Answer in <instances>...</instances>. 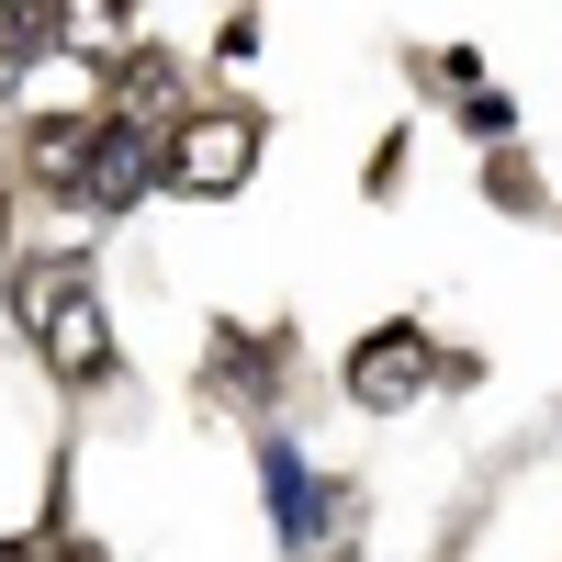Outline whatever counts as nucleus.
<instances>
[{"instance_id":"nucleus-1","label":"nucleus","mask_w":562,"mask_h":562,"mask_svg":"<svg viewBox=\"0 0 562 562\" xmlns=\"http://www.w3.org/2000/svg\"><path fill=\"white\" fill-rule=\"evenodd\" d=\"M12 304H23V326H34V360L57 371V394H102L113 383V304H102V281H90V259L79 248H45V259H23L12 270Z\"/></svg>"},{"instance_id":"nucleus-2","label":"nucleus","mask_w":562,"mask_h":562,"mask_svg":"<svg viewBox=\"0 0 562 562\" xmlns=\"http://www.w3.org/2000/svg\"><path fill=\"white\" fill-rule=\"evenodd\" d=\"M259 113L248 102H192V113H169V135H158V192H180V203H237L248 192V169H259Z\"/></svg>"},{"instance_id":"nucleus-3","label":"nucleus","mask_w":562,"mask_h":562,"mask_svg":"<svg viewBox=\"0 0 562 562\" xmlns=\"http://www.w3.org/2000/svg\"><path fill=\"white\" fill-rule=\"evenodd\" d=\"M338 394H349L360 416H405L416 394H439V338H428L416 315L360 326V338H349V360H338Z\"/></svg>"},{"instance_id":"nucleus-4","label":"nucleus","mask_w":562,"mask_h":562,"mask_svg":"<svg viewBox=\"0 0 562 562\" xmlns=\"http://www.w3.org/2000/svg\"><path fill=\"white\" fill-rule=\"evenodd\" d=\"M281 394H293V326H214L203 338V405L270 416Z\"/></svg>"},{"instance_id":"nucleus-5","label":"nucleus","mask_w":562,"mask_h":562,"mask_svg":"<svg viewBox=\"0 0 562 562\" xmlns=\"http://www.w3.org/2000/svg\"><path fill=\"white\" fill-rule=\"evenodd\" d=\"M147 192H158V135L113 102L90 124V158H79V214H135Z\"/></svg>"},{"instance_id":"nucleus-6","label":"nucleus","mask_w":562,"mask_h":562,"mask_svg":"<svg viewBox=\"0 0 562 562\" xmlns=\"http://www.w3.org/2000/svg\"><path fill=\"white\" fill-rule=\"evenodd\" d=\"M259 484H270V529H281V551H293V562L338 540V484H326L293 439H270V428H259Z\"/></svg>"},{"instance_id":"nucleus-7","label":"nucleus","mask_w":562,"mask_h":562,"mask_svg":"<svg viewBox=\"0 0 562 562\" xmlns=\"http://www.w3.org/2000/svg\"><path fill=\"white\" fill-rule=\"evenodd\" d=\"M135 12H147V0H57V45H79V57H124Z\"/></svg>"},{"instance_id":"nucleus-8","label":"nucleus","mask_w":562,"mask_h":562,"mask_svg":"<svg viewBox=\"0 0 562 562\" xmlns=\"http://www.w3.org/2000/svg\"><path fill=\"white\" fill-rule=\"evenodd\" d=\"M113 68V102H135V113H180V68L158 57V45H124V57H102Z\"/></svg>"},{"instance_id":"nucleus-9","label":"nucleus","mask_w":562,"mask_h":562,"mask_svg":"<svg viewBox=\"0 0 562 562\" xmlns=\"http://www.w3.org/2000/svg\"><path fill=\"white\" fill-rule=\"evenodd\" d=\"M484 203H506V214H551V180H540L518 147H495V158H484Z\"/></svg>"},{"instance_id":"nucleus-10","label":"nucleus","mask_w":562,"mask_h":562,"mask_svg":"<svg viewBox=\"0 0 562 562\" xmlns=\"http://www.w3.org/2000/svg\"><path fill=\"white\" fill-rule=\"evenodd\" d=\"M461 135H473V147H506V135H518V102H506L495 79H484V90H461Z\"/></svg>"},{"instance_id":"nucleus-11","label":"nucleus","mask_w":562,"mask_h":562,"mask_svg":"<svg viewBox=\"0 0 562 562\" xmlns=\"http://www.w3.org/2000/svg\"><path fill=\"white\" fill-rule=\"evenodd\" d=\"M405 158H416V147H405V124H394L383 147H371V169H360V192H371V203H394V192H405Z\"/></svg>"},{"instance_id":"nucleus-12","label":"nucleus","mask_w":562,"mask_h":562,"mask_svg":"<svg viewBox=\"0 0 562 562\" xmlns=\"http://www.w3.org/2000/svg\"><path fill=\"white\" fill-rule=\"evenodd\" d=\"M484 383V349H439V394H473Z\"/></svg>"},{"instance_id":"nucleus-13","label":"nucleus","mask_w":562,"mask_h":562,"mask_svg":"<svg viewBox=\"0 0 562 562\" xmlns=\"http://www.w3.org/2000/svg\"><path fill=\"white\" fill-rule=\"evenodd\" d=\"M45 562H102V540H79V529H57V540H45Z\"/></svg>"}]
</instances>
